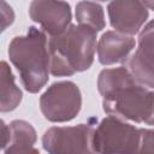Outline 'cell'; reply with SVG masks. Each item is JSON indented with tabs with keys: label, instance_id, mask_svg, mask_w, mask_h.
Here are the masks:
<instances>
[{
	"label": "cell",
	"instance_id": "obj_2",
	"mask_svg": "<svg viewBox=\"0 0 154 154\" xmlns=\"http://www.w3.org/2000/svg\"><path fill=\"white\" fill-rule=\"evenodd\" d=\"M51 72L71 76L90 67L96 51V31L83 25H70L61 35L48 41Z\"/></svg>",
	"mask_w": 154,
	"mask_h": 154
},
{
	"label": "cell",
	"instance_id": "obj_9",
	"mask_svg": "<svg viewBox=\"0 0 154 154\" xmlns=\"http://www.w3.org/2000/svg\"><path fill=\"white\" fill-rule=\"evenodd\" d=\"M111 25L120 34H136L148 17L147 7L140 1H113L108 5Z\"/></svg>",
	"mask_w": 154,
	"mask_h": 154
},
{
	"label": "cell",
	"instance_id": "obj_4",
	"mask_svg": "<svg viewBox=\"0 0 154 154\" xmlns=\"http://www.w3.org/2000/svg\"><path fill=\"white\" fill-rule=\"evenodd\" d=\"M93 144L96 154H136L140 129L109 114L94 130Z\"/></svg>",
	"mask_w": 154,
	"mask_h": 154
},
{
	"label": "cell",
	"instance_id": "obj_5",
	"mask_svg": "<svg viewBox=\"0 0 154 154\" xmlns=\"http://www.w3.org/2000/svg\"><path fill=\"white\" fill-rule=\"evenodd\" d=\"M95 128L91 124L53 126L43 137V148L49 154H96L93 144Z\"/></svg>",
	"mask_w": 154,
	"mask_h": 154
},
{
	"label": "cell",
	"instance_id": "obj_11",
	"mask_svg": "<svg viewBox=\"0 0 154 154\" xmlns=\"http://www.w3.org/2000/svg\"><path fill=\"white\" fill-rule=\"evenodd\" d=\"M11 142L5 154H40L32 144L36 141V134L32 126L23 120H14L10 124Z\"/></svg>",
	"mask_w": 154,
	"mask_h": 154
},
{
	"label": "cell",
	"instance_id": "obj_3",
	"mask_svg": "<svg viewBox=\"0 0 154 154\" xmlns=\"http://www.w3.org/2000/svg\"><path fill=\"white\" fill-rule=\"evenodd\" d=\"M8 55L19 71L24 88L37 93L47 82L51 70V55L46 35L36 28H29L25 36H17L8 47Z\"/></svg>",
	"mask_w": 154,
	"mask_h": 154
},
{
	"label": "cell",
	"instance_id": "obj_1",
	"mask_svg": "<svg viewBox=\"0 0 154 154\" xmlns=\"http://www.w3.org/2000/svg\"><path fill=\"white\" fill-rule=\"evenodd\" d=\"M103 109L111 116L154 124V91L138 84L126 67L106 69L97 81Z\"/></svg>",
	"mask_w": 154,
	"mask_h": 154
},
{
	"label": "cell",
	"instance_id": "obj_12",
	"mask_svg": "<svg viewBox=\"0 0 154 154\" xmlns=\"http://www.w3.org/2000/svg\"><path fill=\"white\" fill-rule=\"evenodd\" d=\"M22 99V91L14 84L13 75L5 61L1 63V111L14 109Z\"/></svg>",
	"mask_w": 154,
	"mask_h": 154
},
{
	"label": "cell",
	"instance_id": "obj_7",
	"mask_svg": "<svg viewBox=\"0 0 154 154\" xmlns=\"http://www.w3.org/2000/svg\"><path fill=\"white\" fill-rule=\"evenodd\" d=\"M126 69L138 84L154 88V20L141 31L138 48L128 59Z\"/></svg>",
	"mask_w": 154,
	"mask_h": 154
},
{
	"label": "cell",
	"instance_id": "obj_16",
	"mask_svg": "<svg viewBox=\"0 0 154 154\" xmlns=\"http://www.w3.org/2000/svg\"><path fill=\"white\" fill-rule=\"evenodd\" d=\"M143 4H144L146 7H149V8L154 10V2H143Z\"/></svg>",
	"mask_w": 154,
	"mask_h": 154
},
{
	"label": "cell",
	"instance_id": "obj_6",
	"mask_svg": "<svg viewBox=\"0 0 154 154\" xmlns=\"http://www.w3.org/2000/svg\"><path fill=\"white\" fill-rule=\"evenodd\" d=\"M82 97L72 82H59L51 85L41 96L40 106L43 116L51 122H66L79 112Z\"/></svg>",
	"mask_w": 154,
	"mask_h": 154
},
{
	"label": "cell",
	"instance_id": "obj_10",
	"mask_svg": "<svg viewBox=\"0 0 154 154\" xmlns=\"http://www.w3.org/2000/svg\"><path fill=\"white\" fill-rule=\"evenodd\" d=\"M135 47V40L118 31L105 32L97 45L99 61L103 65L122 63L128 59Z\"/></svg>",
	"mask_w": 154,
	"mask_h": 154
},
{
	"label": "cell",
	"instance_id": "obj_13",
	"mask_svg": "<svg viewBox=\"0 0 154 154\" xmlns=\"http://www.w3.org/2000/svg\"><path fill=\"white\" fill-rule=\"evenodd\" d=\"M76 18L78 25L88 26L94 31H100L105 26L103 11L100 4L82 1L76 6Z\"/></svg>",
	"mask_w": 154,
	"mask_h": 154
},
{
	"label": "cell",
	"instance_id": "obj_15",
	"mask_svg": "<svg viewBox=\"0 0 154 154\" xmlns=\"http://www.w3.org/2000/svg\"><path fill=\"white\" fill-rule=\"evenodd\" d=\"M1 22H2V30L6 29L8 24L13 22V12L12 8L4 1H1Z\"/></svg>",
	"mask_w": 154,
	"mask_h": 154
},
{
	"label": "cell",
	"instance_id": "obj_8",
	"mask_svg": "<svg viewBox=\"0 0 154 154\" xmlns=\"http://www.w3.org/2000/svg\"><path fill=\"white\" fill-rule=\"evenodd\" d=\"M32 20L37 22L52 37L61 35L70 25V5L61 1H34L29 10Z\"/></svg>",
	"mask_w": 154,
	"mask_h": 154
},
{
	"label": "cell",
	"instance_id": "obj_14",
	"mask_svg": "<svg viewBox=\"0 0 154 154\" xmlns=\"http://www.w3.org/2000/svg\"><path fill=\"white\" fill-rule=\"evenodd\" d=\"M136 154H154V130L140 129V144Z\"/></svg>",
	"mask_w": 154,
	"mask_h": 154
}]
</instances>
